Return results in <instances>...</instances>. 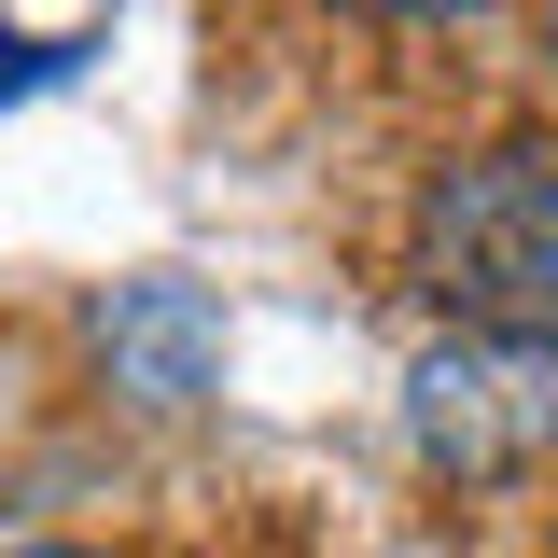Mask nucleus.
<instances>
[{"mask_svg":"<svg viewBox=\"0 0 558 558\" xmlns=\"http://www.w3.org/2000/svg\"><path fill=\"white\" fill-rule=\"evenodd\" d=\"M545 377H531V349H433L418 363V447L447 461V475H517L531 447H545Z\"/></svg>","mask_w":558,"mask_h":558,"instance_id":"2","label":"nucleus"},{"mask_svg":"<svg viewBox=\"0 0 558 558\" xmlns=\"http://www.w3.org/2000/svg\"><path fill=\"white\" fill-rule=\"evenodd\" d=\"M391 14H475V0H391Z\"/></svg>","mask_w":558,"mask_h":558,"instance_id":"4","label":"nucleus"},{"mask_svg":"<svg viewBox=\"0 0 558 558\" xmlns=\"http://www.w3.org/2000/svg\"><path fill=\"white\" fill-rule=\"evenodd\" d=\"M418 293L488 349H558V140H488L418 196Z\"/></svg>","mask_w":558,"mask_h":558,"instance_id":"1","label":"nucleus"},{"mask_svg":"<svg viewBox=\"0 0 558 558\" xmlns=\"http://www.w3.org/2000/svg\"><path fill=\"white\" fill-rule=\"evenodd\" d=\"M98 363H112V391H140V405H196L209 363H223V322H209L196 279H126L98 307Z\"/></svg>","mask_w":558,"mask_h":558,"instance_id":"3","label":"nucleus"},{"mask_svg":"<svg viewBox=\"0 0 558 558\" xmlns=\"http://www.w3.org/2000/svg\"><path fill=\"white\" fill-rule=\"evenodd\" d=\"M14 558H84V545H14Z\"/></svg>","mask_w":558,"mask_h":558,"instance_id":"5","label":"nucleus"},{"mask_svg":"<svg viewBox=\"0 0 558 558\" xmlns=\"http://www.w3.org/2000/svg\"><path fill=\"white\" fill-rule=\"evenodd\" d=\"M545 57H558V28H545Z\"/></svg>","mask_w":558,"mask_h":558,"instance_id":"6","label":"nucleus"}]
</instances>
